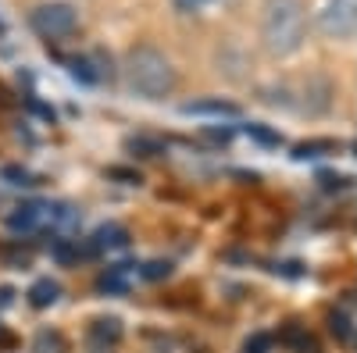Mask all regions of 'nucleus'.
Instances as JSON below:
<instances>
[{
    "mask_svg": "<svg viewBox=\"0 0 357 353\" xmlns=\"http://www.w3.org/2000/svg\"><path fill=\"white\" fill-rule=\"evenodd\" d=\"M329 332L336 336L340 346H354L357 343V329H354V321H350L347 311H333L329 314Z\"/></svg>",
    "mask_w": 357,
    "mask_h": 353,
    "instance_id": "obj_11",
    "label": "nucleus"
},
{
    "mask_svg": "<svg viewBox=\"0 0 357 353\" xmlns=\"http://www.w3.org/2000/svg\"><path fill=\"white\" fill-rule=\"evenodd\" d=\"M126 146H129L132 154H139V157H158V154H165V146H161L158 139H146V136H132Z\"/></svg>",
    "mask_w": 357,
    "mask_h": 353,
    "instance_id": "obj_16",
    "label": "nucleus"
},
{
    "mask_svg": "<svg viewBox=\"0 0 357 353\" xmlns=\"http://www.w3.org/2000/svg\"><path fill=\"white\" fill-rule=\"evenodd\" d=\"M15 304V289L11 285H0V311H8Z\"/></svg>",
    "mask_w": 357,
    "mask_h": 353,
    "instance_id": "obj_24",
    "label": "nucleus"
},
{
    "mask_svg": "<svg viewBox=\"0 0 357 353\" xmlns=\"http://www.w3.org/2000/svg\"><path fill=\"white\" fill-rule=\"evenodd\" d=\"M57 297H61V285H57L54 279H40V282H33V289H29V304H33L36 311L54 307Z\"/></svg>",
    "mask_w": 357,
    "mask_h": 353,
    "instance_id": "obj_10",
    "label": "nucleus"
},
{
    "mask_svg": "<svg viewBox=\"0 0 357 353\" xmlns=\"http://www.w3.org/2000/svg\"><path fill=\"white\" fill-rule=\"evenodd\" d=\"M8 346H15V336H11L4 325H0V350H8Z\"/></svg>",
    "mask_w": 357,
    "mask_h": 353,
    "instance_id": "obj_26",
    "label": "nucleus"
},
{
    "mask_svg": "<svg viewBox=\"0 0 357 353\" xmlns=\"http://www.w3.org/2000/svg\"><path fill=\"white\" fill-rule=\"evenodd\" d=\"M272 336H268V332H254L247 343H243V353H268V350H272Z\"/></svg>",
    "mask_w": 357,
    "mask_h": 353,
    "instance_id": "obj_17",
    "label": "nucleus"
},
{
    "mask_svg": "<svg viewBox=\"0 0 357 353\" xmlns=\"http://www.w3.org/2000/svg\"><path fill=\"white\" fill-rule=\"evenodd\" d=\"M282 343H286V346H293L296 353H318L314 336H311V332H304L301 325H289V329L282 332Z\"/></svg>",
    "mask_w": 357,
    "mask_h": 353,
    "instance_id": "obj_14",
    "label": "nucleus"
},
{
    "mask_svg": "<svg viewBox=\"0 0 357 353\" xmlns=\"http://www.w3.org/2000/svg\"><path fill=\"white\" fill-rule=\"evenodd\" d=\"M129 282H132V264H114V268L100 272L97 289H100V292H126Z\"/></svg>",
    "mask_w": 357,
    "mask_h": 353,
    "instance_id": "obj_8",
    "label": "nucleus"
},
{
    "mask_svg": "<svg viewBox=\"0 0 357 353\" xmlns=\"http://www.w3.org/2000/svg\"><path fill=\"white\" fill-rule=\"evenodd\" d=\"M172 268H168V260H151V264H143V279H151V282H158V279H165Z\"/></svg>",
    "mask_w": 357,
    "mask_h": 353,
    "instance_id": "obj_19",
    "label": "nucleus"
},
{
    "mask_svg": "<svg viewBox=\"0 0 357 353\" xmlns=\"http://www.w3.org/2000/svg\"><path fill=\"white\" fill-rule=\"evenodd\" d=\"M50 253H54L57 260H61V264H68V260H75V257H79V246H75L72 240H57V243L50 246Z\"/></svg>",
    "mask_w": 357,
    "mask_h": 353,
    "instance_id": "obj_18",
    "label": "nucleus"
},
{
    "mask_svg": "<svg viewBox=\"0 0 357 353\" xmlns=\"http://www.w3.org/2000/svg\"><path fill=\"white\" fill-rule=\"evenodd\" d=\"M307 40V4L304 0H264L261 8V43L268 54L289 57Z\"/></svg>",
    "mask_w": 357,
    "mask_h": 353,
    "instance_id": "obj_1",
    "label": "nucleus"
},
{
    "mask_svg": "<svg viewBox=\"0 0 357 353\" xmlns=\"http://www.w3.org/2000/svg\"><path fill=\"white\" fill-rule=\"evenodd\" d=\"M247 132H250L254 139L268 143V146H279V136H275V132H268V129H261V125H247Z\"/></svg>",
    "mask_w": 357,
    "mask_h": 353,
    "instance_id": "obj_21",
    "label": "nucleus"
},
{
    "mask_svg": "<svg viewBox=\"0 0 357 353\" xmlns=\"http://www.w3.org/2000/svg\"><path fill=\"white\" fill-rule=\"evenodd\" d=\"M29 25L33 33L43 40H65L79 29V11L65 0H50V4H36L33 15H29Z\"/></svg>",
    "mask_w": 357,
    "mask_h": 353,
    "instance_id": "obj_3",
    "label": "nucleus"
},
{
    "mask_svg": "<svg viewBox=\"0 0 357 353\" xmlns=\"http://www.w3.org/2000/svg\"><path fill=\"white\" fill-rule=\"evenodd\" d=\"M183 114H207V118H236L240 107L229 104V100H193L183 107Z\"/></svg>",
    "mask_w": 357,
    "mask_h": 353,
    "instance_id": "obj_9",
    "label": "nucleus"
},
{
    "mask_svg": "<svg viewBox=\"0 0 357 353\" xmlns=\"http://www.w3.org/2000/svg\"><path fill=\"white\" fill-rule=\"evenodd\" d=\"M107 175H111V179H126V182H139V175H136V171H122V168H111Z\"/></svg>",
    "mask_w": 357,
    "mask_h": 353,
    "instance_id": "obj_25",
    "label": "nucleus"
},
{
    "mask_svg": "<svg viewBox=\"0 0 357 353\" xmlns=\"http://www.w3.org/2000/svg\"><path fill=\"white\" fill-rule=\"evenodd\" d=\"M68 72H72V79H79V82H97V79H100L89 57H72V61H68Z\"/></svg>",
    "mask_w": 357,
    "mask_h": 353,
    "instance_id": "obj_15",
    "label": "nucleus"
},
{
    "mask_svg": "<svg viewBox=\"0 0 357 353\" xmlns=\"http://www.w3.org/2000/svg\"><path fill=\"white\" fill-rule=\"evenodd\" d=\"M4 179H11V186H33V175L25 168H4Z\"/></svg>",
    "mask_w": 357,
    "mask_h": 353,
    "instance_id": "obj_20",
    "label": "nucleus"
},
{
    "mask_svg": "<svg viewBox=\"0 0 357 353\" xmlns=\"http://www.w3.org/2000/svg\"><path fill=\"white\" fill-rule=\"evenodd\" d=\"M336 150H340V143H333V139H307L293 150V157L307 161V157H325V154H336Z\"/></svg>",
    "mask_w": 357,
    "mask_h": 353,
    "instance_id": "obj_13",
    "label": "nucleus"
},
{
    "mask_svg": "<svg viewBox=\"0 0 357 353\" xmlns=\"http://www.w3.org/2000/svg\"><path fill=\"white\" fill-rule=\"evenodd\" d=\"M33 353H68V343H65V336L57 329H43L33 339Z\"/></svg>",
    "mask_w": 357,
    "mask_h": 353,
    "instance_id": "obj_12",
    "label": "nucleus"
},
{
    "mask_svg": "<svg viewBox=\"0 0 357 353\" xmlns=\"http://www.w3.org/2000/svg\"><path fill=\"white\" fill-rule=\"evenodd\" d=\"M129 243V232L122 228V225H100L93 235H89V246H86V253H104V250H122Z\"/></svg>",
    "mask_w": 357,
    "mask_h": 353,
    "instance_id": "obj_6",
    "label": "nucleus"
},
{
    "mask_svg": "<svg viewBox=\"0 0 357 353\" xmlns=\"http://www.w3.org/2000/svg\"><path fill=\"white\" fill-rule=\"evenodd\" d=\"M50 211V203H40V200H25L18 203V207L8 214V228L11 232H33Z\"/></svg>",
    "mask_w": 357,
    "mask_h": 353,
    "instance_id": "obj_5",
    "label": "nucleus"
},
{
    "mask_svg": "<svg viewBox=\"0 0 357 353\" xmlns=\"http://www.w3.org/2000/svg\"><path fill=\"white\" fill-rule=\"evenodd\" d=\"M89 343L93 346H118L122 343V321L118 317H97L93 325H89Z\"/></svg>",
    "mask_w": 357,
    "mask_h": 353,
    "instance_id": "obj_7",
    "label": "nucleus"
},
{
    "mask_svg": "<svg viewBox=\"0 0 357 353\" xmlns=\"http://www.w3.org/2000/svg\"><path fill=\"white\" fill-rule=\"evenodd\" d=\"M126 86L143 100H165L175 90V68L158 47H132L126 57Z\"/></svg>",
    "mask_w": 357,
    "mask_h": 353,
    "instance_id": "obj_2",
    "label": "nucleus"
},
{
    "mask_svg": "<svg viewBox=\"0 0 357 353\" xmlns=\"http://www.w3.org/2000/svg\"><path fill=\"white\" fill-rule=\"evenodd\" d=\"M175 4V11H183V15H193V11H200L207 0H172Z\"/></svg>",
    "mask_w": 357,
    "mask_h": 353,
    "instance_id": "obj_22",
    "label": "nucleus"
},
{
    "mask_svg": "<svg viewBox=\"0 0 357 353\" xmlns=\"http://www.w3.org/2000/svg\"><path fill=\"white\" fill-rule=\"evenodd\" d=\"M321 29L329 40H354L357 36V0H325Z\"/></svg>",
    "mask_w": 357,
    "mask_h": 353,
    "instance_id": "obj_4",
    "label": "nucleus"
},
{
    "mask_svg": "<svg viewBox=\"0 0 357 353\" xmlns=\"http://www.w3.org/2000/svg\"><path fill=\"white\" fill-rule=\"evenodd\" d=\"M321 182H325V189H343L350 179H343V175H321Z\"/></svg>",
    "mask_w": 357,
    "mask_h": 353,
    "instance_id": "obj_23",
    "label": "nucleus"
}]
</instances>
